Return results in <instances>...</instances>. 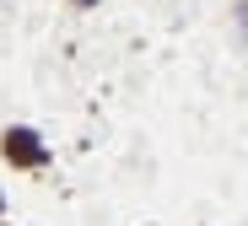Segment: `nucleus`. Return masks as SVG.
I'll return each mask as SVG.
<instances>
[{"mask_svg":"<svg viewBox=\"0 0 248 226\" xmlns=\"http://www.w3.org/2000/svg\"><path fill=\"white\" fill-rule=\"evenodd\" d=\"M6 156H11L16 167H44V162H49L44 140H38L32 129H6Z\"/></svg>","mask_w":248,"mask_h":226,"instance_id":"f257e3e1","label":"nucleus"},{"mask_svg":"<svg viewBox=\"0 0 248 226\" xmlns=\"http://www.w3.org/2000/svg\"><path fill=\"white\" fill-rule=\"evenodd\" d=\"M76 6H92V0H76Z\"/></svg>","mask_w":248,"mask_h":226,"instance_id":"f03ea898","label":"nucleus"}]
</instances>
